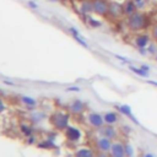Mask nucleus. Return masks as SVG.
Segmentation results:
<instances>
[{"label": "nucleus", "instance_id": "obj_18", "mask_svg": "<svg viewBox=\"0 0 157 157\" xmlns=\"http://www.w3.org/2000/svg\"><path fill=\"white\" fill-rule=\"evenodd\" d=\"M124 148H125V155H126L128 157H131V156H132V153H134L132 147H131L129 144H126V145H124Z\"/></svg>", "mask_w": 157, "mask_h": 157}, {"label": "nucleus", "instance_id": "obj_19", "mask_svg": "<svg viewBox=\"0 0 157 157\" xmlns=\"http://www.w3.org/2000/svg\"><path fill=\"white\" fill-rule=\"evenodd\" d=\"M71 108H72V110H74V112H80V110L82 109V103H81V102H78V101H76V102L71 105Z\"/></svg>", "mask_w": 157, "mask_h": 157}, {"label": "nucleus", "instance_id": "obj_15", "mask_svg": "<svg viewBox=\"0 0 157 157\" xmlns=\"http://www.w3.org/2000/svg\"><path fill=\"white\" fill-rule=\"evenodd\" d=\"M66 121H67V119H66L65 115H59V117L56 118V125H58L59 128L66 126Z\"/></svg>", "mask_w": 157, "mask_h": 157}, {"label": "nucleus", "instance_id": "obj_22", "mask_svg": "<svg viewBox=\"0 0 157 157\" xmlns=\"http://www.w3.org/2000/svg\"><path fill=\"white\" fill-rule=\"evenodd\" d=\"M91 25H92V26H94V27H97V26H101V23H99L98 21H93V20L91 21Z\"/></svg>", "mask_w": 157, "mask_h": 157}, {"label": "nucleus", "instance_id": "obj_28", "mask_svg": "<svg viewBox=\"0 0 157 157\" xmlns=\"http://www.w3.org/2000/svg\"><path fill=\"white\" fill-rule=\"evenodd\" d=\"M144 157H155V156H153L152 153H146V155H145Z\"/></svg>", "mask_w": 157, "mask_h": 157}, {"label": "nucleus", "instance_id": "obj_13", "mask_svg": "<svg viewBox=\"0 0 157 157\" xmlns=\"http://www.w3.org/2000/svg\"><path fill=\"white\" fill-rule=\"evenodd\" d=\"M130 67V70L132 71V72H135L136 75H139V76H141V77H148V71H145L144 69H141V67H135V66H132V65H130L129 66Z\"/></svg>", "mask_w": 157, "mask_h": 157}, {"label": "nucleus", "instance_id": "obj_27", "mask_svg": "<svg viewBox=\"0 0 157 157\" xmlns=\"http://www.w3.org/2000/svg\"><path fill=\"white\" fill-rule=\"evenodd\" d=\"M148 83H151V85H155V86H157V82L156 81H147Z\"/></svg>", "mask_w": 157, "mask_h": 157}, {"label": "nucleus", "instance_id": "obj_2", "mask_svg": "<svg viewBox=\"0 0 157 157\" xmlns=\"http://www.w3.org/2000/svg\"><path fill=\"white\" fill-rule=\"evenodd\" d=\"M93 12L97 15H107L109 4L105 0H93Z\"/></svg>", "mask_w": 157, "mask_h": 157}, {"label": "nucleus", "instance_id": "obj_8", "mask_svg": "<svg viewBox=\"0 0 157 157\" xmlns=\"http://www.w3.org/2000/svg\"><path fill=\"white\" fill-rule=\"evenodd\" d=\"M118 109H119V110H120V112H121L124 115L129 117V118H130L132 121H135L136 124H139V121L136 120V118H135V117H134V114L131 113V108H130L129 105H126V104H123V105H119V107H118Z\"/></svg>", "mask_w": 157, "mask_h": 157}, {"label": "nucleus", "instance_id": "obj_25", "mask_svg": "<svg viewBox=\"0 0 157 157\" xmlns=\"http://www.w3.org/2000/svg\"><path fill=\"white\" fill-rule=\"evenodd\" d=\"M23 101H25V102H27V103H31V104H33V103H34L32 99H28L27 97H25V98H23Z\"/></svg>", "mask_w": 157, "mask_h": 157}, {"label": "nucleus", "instance_id": "obj_31", "mask_svg": "<svg viewBox=\"0 0 157 157\" xmlns=\"http://www.w3.org/2000/svg\"><path fill=\"white\" fill-rule=\"evenodd\" d=\"M156 60H157V56H156Z\"/></svg>", "mask_w": 157, "mask_h": 157}, {"label": "nucleus", "instance_id": "obj_24", "mask_svg": "<svg viewBox=\"0 0 157 157\" xmlns=\"http://www.w3.org/2000/svg\"><path fill=\"white\" fill-rule=\"evenodd\" d=\"M141 69H144L145 71H148V70H150V66H148V65H145V64H144V65H141Z\"/></svg>", "mask_w": 157, "mask_h": 157}, {"label": "nucleus", "instance_id": "obj_26", "mask_svg": "<svg viewBox=\"0 0 157 157\" xmlns=\"http://www.w3.org/2000/svg\"><path fill=\"white\" fill-rule=\"evenodd\" d=\"M28 5H29V6H32V7H37V5H34V4H33V1H29V2H28Z\"/></svg>", "mask_w": 157, "mask_h": 157}, {"label": "nucleus", "instance_id": "obj_16", "mask_svg": "<svg viewBox=\"0 0 157 157\" xmlns=\"http://www.w3.org/2000/svg\"><path fill=\"white\" fill-rule=\"evenodd\" d=\"M76 156L77 157H93V153H92V151L83 148V150H80Z\"/></svg>", "mask_w": 157, "mask_h": 157}, {"label": "nucleus", "instance_id": "obj_4", "mask_svg": "<svg viewBox=\"0 0 157 157\" xmlns=\"http://www.w3.org/2000/svg\"><path fill=\"white\" fill-rule=\"evenodd\" d=\"M110 152H112V156L113 157H125V148H124V145L119 144V142H115V144H112V147H110Z\"/></svg>", "mask_w": 157, "mask_h": 157}, {"label": "nucleus", "instance_id": "obj_12", "mask_svg": "<svg viewBox=\"0 0 157 157\" xmlns=\"http://www.w3.org/2000/svg\"><path fill=\"white\" fill-rule=\"evenodd\" d=\"M103 119H104L105 123H108V124H113V123H115V121L118 120V115H117V113L109 112V113H107V114L103 117Z\"/></svg>", "mask_w": 157, "mask_h": 157}, {"label": "nucleus", "instance_id": "obj_7", "mask_svg": "<svg viewBox=\"0 0 157 157\" xmlns=\"http://www.w3.org/2000/svg\"><path fill=\"white\" fill-rule=\"evenodd\" d=\"M88 119H90L91 124H92L93 126H97V128H101V126H102V124H103V121H104V119H103L99 114H96V113L90 114Z\"/></svg>", "mask_w": 157, "mask_h": 157}, {"label": "nucleus", "instance_id": "obj_14", "mask_svg": "<svg viewBox=\"0 0 157 157\" xmlns=\"http://www.w3.org/2000/svg\"><path fill=\"white\" fill-rule=\"evenodd\" d=\"M67 137L70 140H77V139H80V131L75 128H69L67 129Z\"/></svg>", "mask_w": 157, "mask_h": 157}, {"label": "nucleus", "instance_id": "obj_10", "mask_svg": "<svg viewBox=\"0 0 157 157\" xmlns=\"http://www.w3.org/2000/svg\"><path fill=\"white\" fill-rule=\"evenodd\" d=\"M101 131H102L103 136H104V137H108V139H113V137H115V135H117L113 126H104V128H102Z\"/></svg>", "mask_w": 157, "mask_h": 157}, {"label": "nucleus", "instance_id": "obj_1", "mask_svg": "<svg viewBox=\"0 0 157 157\" xmlns=\"http://www.w3.org/2000/svg\"><path fill=\"white\" fill-rule=\"evenodd\" d=\"M126 23L131 31H140V29L145 28V26L147 25V20H146V16L144 13L134 12L132 15H130L128 17Z\"/></svg>", "mask_w": 157, "mask_h": 157}, {"label": "nucleus", "instance_id": "obj_3", "mask_svg": "<svg viewBox=\"0 0 157 157\" xmlns=\"http://www.w3.org/2000/svg\"><path fill=\"white\" fill-rule=\"evenodd\" d=\"M123 12H124L123 5H120L119 2L113 1V2L109 4V7H108V15L109 16H112V17H119Z\"/></svg>", "mask_w": 157, "mask_h": 157}, {"label": "nucleus", "instance_id": "obj_20", "mask_svg": "<svg viewBox=\"0 0 157 157\" xmlns=\"http://www.w3.org/2000/svg\"><path fill=\"white\" fill-rule=\"evenodd\" d=\"M134 2L137 9H142L145 6V0H134Z\"/></svg>", "mask_w": 157, "mask_h": 157}, {"label": "nucleus", "instance_id": "obj_29", "mask_svg": "<svg viewBox=\"0 0 157 157\" xmlns=\"http://www.w3.org/2000/svg\"><path fill=\"white\" fill-rule=\"evenodd\" d=\"M2 109H4V104H2V102L0 101V112H1Z\"/></svg>", "mask_w": 157, "mask_h": 157}, {"label": "nucleus", "instance_id": "obj_6", "mask_svg": "<svg viewBox=\"0 0 157 157\" xmlns=\"http://www.w3.org/2000/svg\"><path fill=\"white\" fill-rule=\"evenodd\" d=\"M148 43H150V39H148V36L147 34H139L135 38V44L139 48H145Z\"/></svg>", "mask_w": 157, "mask_h": 157}, {"label": "nucleus", "instance_id": "obj_21", "mask_svg": "<svg viewBox=\"0 0 157 157\" xmlns=\"http://www.w3.org/2000/svg\"><path fill=\"white\" fill-rule=\"evenodd\" d=\"M152 36H153L155 40L157 42V25H155V26H153V28H152Z\"/></svg>", "mask_w": 157, "mask_h": 157}, {"label": "nucleus", "instance_id": "obj_17", "mask_svg": "<svg viewBox=\"0 0 157 157\" xmlns=\"http://www.w3.org/2000/svg\"><path fill=\"white\" fill-rule=\"evenodd\" d=\"M147 52H148L150 54H156V53H157V44H156L155 42L150 43V44H148V48H147Z\"/></svg>", "mask_w": 157, "mask_h": 157}, {"label": "nucleus", "instance_id": "obj_9", "mask_svg": "<svg viewBox=\"0 0 157 157\" xmlns=\"http://www.w3.org/2000/svg\"><path fill=\"white\" fill-rule=\"evenodd\" d=\"M98 147H99V150H102V151H109L110 150V147H112V144H110V140L108 139V137H101L99 140H98Z\"/></svg>", "mask_w": 157, "mask_h": 157}, {"label": "nucleus", "instance_id": "obj_11", "mask_svg": "<svg viewBox=\"0 0 157 157\" xmlns=\"http://www.w3.org/2000/svg\"><path fill=\"white\" fill-rule=\"evenodd\" d=\"M81 11L83 13H90L93 11V4L92 1H83L81 4Z\"/></svg>", "mask_w": 157, "mask_h": 157}, {"label": "nucleus", "instance_id": "obj_5", "mask_svg": "<svg viewBox=\"0 0 157 157\" xmlns=\"http://www.w3.org/2000/svg\"><path fill=\"white\" fill-rule=\"evenodd\" d=\"M137 7H136V5H135V2H134V0H128L124 5H123V10H124V13L125 15H128V16H130V15H132L134 12H135V10H136Z\"/></svg>", "mask_w": 157, "mask_h": 157}, {"label": "nucleus", "instance_id": "obj_23", "mask_svg": "<svg viewBox=\"0 0 157 157\" xmlns=\"http://www.w3.org/2000/svg\"><path fill=\"white\" fill-rule=\"evenodd\" d=\"M139 52H140V54H144V55L147 53V50L145 48H139Z\"/></svg>", "mask_w": 157, "mask_h": 157}, {"label": "nucleus", "instance_id": "obj_30", "mask_svg": "<svg viewBox=\"0 0 157 157\" xmlns=\"http://www.w3.org/2000/svg\"><path fill=\"white\" fill-rule=\"evenodd\" d=\"M52 1H58V0H52Z\"/></svg>", "mask_w": 157, "mask_h": 157}]
</instances>
